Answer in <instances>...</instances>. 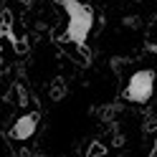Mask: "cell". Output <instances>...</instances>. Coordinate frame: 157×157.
<instances>
[{
  "instance_id": "obj_1",
  "label": "cell",
  "mask_w": 157,
  "mask_h": 157,
  "mask_svg": "<svg viewBox=\"0 0 157 157\" xmlns=\"http://www.w3.org/2000/svg\"><path fill=\"white\" fill-rule=\"evenodd\" d=\"M68 15L66 23V41L76 43V48H86V38H89L94 28V10L81 0H58Z\"/></svg>"
},
{
  "instance_id": "obj_2",
  "label": "cell",
  "mask_w": 157,
  "mask_h": 157,
  "mask_svg": "<svg viewBox=\"0 0 157 157\" xmlns=\"http://www.w3.org/2000/svg\"><path fill=\"white\" fill-rule=\"evenodd\" d=\"M155 94V74L150 68H140L129 76V81L124 86V99L129 104H147Z\"/></svg>"
},
{
  "instance_id": "obj_3",
  "label": "cell",
  "mask_w": 157,
  "mask_h": 157,
  "mask_svg": "<svg viewBox=\"0 0 157 157\" xmlns=\"http://www.w3.org/2000/svg\"><path fill=\"white\" fill-rule=\"evenodd\" d=\"M38 122H41V114L38 112H28L23 117H18L15 124L10 127V137L13 140H28V137H33L36 129H38Z\"/></svg>"
}]
</instances>
